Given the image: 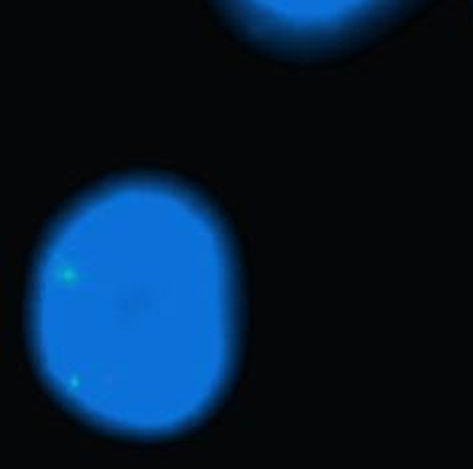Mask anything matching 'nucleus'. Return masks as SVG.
I'll use <instances>...</instances> for the list:
<instances>
[{
	"label": "nucleus",
	"mask_w": 473,
	"mask_h": 469,
	"mask_svg": "<svg viewBox=\"0 0 473 469\" xmlns=\"http://www.w3.org/2000/svg\"><path fill=\"white\" fill-rule=\"evenodd\" d=\"M28 335L50 391L109 433L157 439L203 421L239 347L235 257L219 217L158 177L87 193L36 255Z\"/></svg>",
	"instance_id": "obj_1"
},
{
	"label": "nucleus",
	"mask_w": 473,
	"mask_h": 469,
	"mask_svg": "<svg viewBox=\"0 0 473 469\" xmlns=\"http://www.w3.org/2000/svg\"><path fill=\"white\" fill-rule=\"evenodd\" d=\"M261 41L289 48L337 45L367 31L399 0H227Z\"/></svg>",
	"instance_id": "obj_2"
}]
</instances>
